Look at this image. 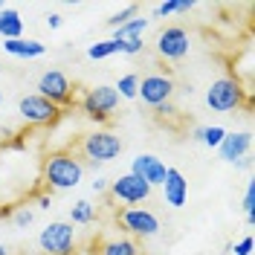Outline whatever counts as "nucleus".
I'll return each instance as SVG.
<instances>
[{
    "mask_svg": "<svg viewBox=\"0 0 255 255\" xmlns=\"http://www.w3.org/2000/svg\"><path fill=\"white\" fill-rule=\"evenodd\" d=\"M84 177V165L73 157L70 151H58V154H49L41 165V183L49 191H67L76 189Z\"/></svg>",
    "mask_w": 255,
    "mask_h": 255,
    "instance_id": "nucleus-1",
    "label": "nucleus"
},
{
    "mask_svg": "<svg viewBox=\"0 0 255 255\" xmlns=\"http://www.w3.org/2000/svg\"><path fill=\"white\" fill-rule=\"evenodd\" d=\"M73 157L79 159L81 165L87 162V165H102V162H111L122 154V139L111 133V130H93V133H87L84 139L79 142V148H73L70 151Z\"/></svg>",
    "mask_w": 255,
    "mask_h": 255,
    "instance_id": "nucleus-2",
    "label": "nucleus"
},
{
    "mask_svg": "<svg viewBox=\"0 0 255 255\" xmlns=\"http://www.w3.org/2000/svg\"><path fill=\"white\" fill-rule=\"evenodd\" d=\"M206 105L215 113H229V111H238V108L253 111V93L247 87H241L238 79L223 76V79L212 81V87L206 90Z\"/></svg>",
    "mask_w": 255,
    "mask_h": 255,
    "instance_id": "nucleus-3",
    "label": "nucleus"
},
{
    "mask_svg": "<svg viewBox=\"0 0 255 255\" xmlns=\"http://www.w3.org/2000/svg\"><path fill=\"white\" fill-rule=\"evenodd\" d=\"M38 96L41 99H47L52 102L55 108H70V105H76V87H73V81L64 76L61 70H47L41 79H38Z\"/></svg>",
    "mask_w": 255,
    "mask_h": 255,
    "instance_id": "nucleus-4",
    "label": "nucleus"
},
{
    "mask_svg": "<svg viewBox=\"0 0 255 255\" xmlns=\"http://www.w3.org/2000/svg\"><path fill=\"white\" fill-rule=\"evenodd\" d=\"M38 244H41L44 255H73L76 253V229L67 221H55L41 229Z\"/></svg>",
    "mask_w": 255,
    "mask_h": 255,
    "instance_id": "nucleus-5",
    "label": "nucleus"
},
{
    "mask_svg": "<svg viewBox=\"0 0 255 255\" xmlns=\"http://www.w3.org/2000/svg\"><path fill=\"white\" fill-rule=\"evenodd\" d=\"M116 223L125 229L128 235L133 238H154L159 232V218L148 209H139V206H125L119 209L116 215Z\"/></svg>",
    "mask_w": 255,
    "mask_h": 255,
    "instance_id": "nucleus-6",
    "label": "nucleus"
},
{
    "mask_svg": "<svg viewBox=\"0 0 255 255\" xmlns=\"http://www.w3.org/2000/svg\"><path fill=\"white\" fill-rule=\"evenodd\" d=\"M17 111H20V116H23L29 125H38V128H52V125L61 122V108H55L52 102L41 99L38 93L23 96V99L17 102Z\"/></svg>",
    "mask_w": 255,
    "mask_h": 255,
    "instance_id": "nucleus-7",
    "label": "nucleus"
},
{
    "mask_svg": "<svg viewBox=\"0 0 255 255\" xmlns=\"http://www.w3.org/2000/svg\"><path fill=\"white\" fill-rule=\"evenodd\" d=\"M119 105V93L113 90L111 84H99L93 90H87V96L81 99V111L87 113L93 122H108L111 113Z\"/></svg>",
    "mask_w": 255,
    "mask_h": 255,
    "instance_id": "nucleus-8",
    "label": "nucleus"
},
{
    "mask_svg": "<svg viewBox=\"0 0 255 255\" xmlns=\"http://www.w3.org/2000/svg\"><path fill=\"white\" fill-rule=\"evenodd\" d=\"M171 93H174V81H171L168 73L142 76L139 79V87H136V99H142L145 105H151V108H159V105L171 102Z\"/></svg>",
    "mask_w": 255,
    "mask_h": 255,
    "instance_id": "nucleus-9",
    "label": "nucleus"
},
{
    "mask_svg": "<svg viewBox=\"0 0 255 255\" xmlns=\"http://www.w3.org/2000/svg\"><path fill=\"white\" fill-rule=\"evenodd\" d=\"M151 186L139 180V177L133 174H122L119 180H113L108 194H111L113 200H119V203H125V206H136V203H145L148 197H151Z\"/></svg>",
    "mask_w": 255,
    "mask_h": 255,
    "instance_id": "nucleus-10",
    "label": "nucleus"
},
{
    "mask_svg": "<svg viewBox=\"0 0 255 255\" xmlns=\"http://www.w3.org/2000/svg\"><path fill=\"white\" fill-rule=\"evenodd\" d=\"M189 32L183 26H165V29L157 35V55L162 61H180L189 55Z\"/></svg>",
    "mask_w": 255,
    "mask_h": 255,
    "instance_id": "nucleus-11",
    "label": "nucleus"
},
{
    "mask_svg": "<svg viewBox=\"0 0 255 255\" xmlns=\"http://www.w3.org/2000/svg\"><path fill=\"white\" fill-rule=\"evenodd\" d=\"M128 174L145 180V183L154 189V186H162V177H165V162H162L159 157H154V154H139V157L130 159V171H128Z\"/></svg>",
    "mask_w": 255,
    "mask_h": 255,
    "instance_id": "nucleus-12",
    "label": "nucleus"
},
{
    "mask_svg": "<svg viewBox=\"0 0 255 255\" xmlns=\"http://www.w3.org/2000/svg\"><path fill=\"white\" fill-rule=\"evenodd\" d=\"M162 194H165V203L174 206V209H180L186 200H189V183H186V177L180 174L177 168H165V177H162Z\"/></svg>",
    "mask_w": 255,
    "mask_h": 255,
    "instance_id": "nucleus-13",
    "label": "nucleus"
},
{
    "mask_svg": "<svg viewBox=\"0 0 255 255\" xmlns=\"http://www.w3.org/2000/svg\"><path fill=\"white\" fill-rule=\"evenodd\" d=\"M250 148H253V133H250V130L226 133L223 142L218 145V151H221V157L226 159V162H241V159L250 154Z\"/></svg>",
    "mask_w": 255,
    "mask_h": 255,
    "instance_id": "nucleus-14",
    "label": "nucleus"
},
{
    "mask_svg": "<svg viewBox=\"0 0 255 255\" xmlns=\"http://www.w3.org/2000/svg\"><path fill=\"white\" fill-rule=\"evenodd\" d=\"M3 49L15 58H41L47 47L41 41H26V38H15V41H3Z\"/></svg>",
    "mask_w": 255,
    "mask_h": 255,
    "instance_id": "nucleus-15",
    "label": "nucleus"
},
{
    "mask_svg": "<svg viewBox=\"0 0 255 255\" xmlns=\"http://www.w3.org/2000/svg\"><path fill=\"white\" fill-rule=\"evenodd\" d=\"M0 35L3 41H15L23 35V20L17 15V9H0Z\"/></svg>",
    "mask_w": 255,
    "mask_h": 255,
    "instance_id": "nucleus-16",
    "label": "nucleus"
},
{
    "mask_svg": "<svg viewBox=\"0 0 255 255\" xmlns=\"http://www.w3.org/2000/svg\"><path fill=\"white\" fill-rule=\"evenodd\" d=\"M99 255H139V244L130 238H108L99 244Z\"/></svg>",
    "mask_w": 255,
    "mask_h": 255,
    "instance_id": "nucleus-17",
    "label": "nucleus"
},
{
    "mask_svg": "<svg viewBox=\"0 0 255 255\" xmlns=\"http://www.w3.org/2000/svg\"><path fill=\"white\" fill-rule=\"evenodd\" d=\"M148 29V20L145 17H130L128 23H122L119 29H113V41H128V38H142V32Z\"/></svg>",
    "mask_w": 255,
    "mask_h": 255,
    "instance_id": "nucleus-18",
    "label": "nucleus"
},
{
    "mask_svg": "<svg viewBox=\"0 0 255 255\" xmlns=\"http://www.w3.org/2000/svg\"><path fill=\"white\" fill-rule=\"evenodd\" d=\"M116 52H122V44H119V41H113V38H108V41H99V44H93V47L87 49V55H90L93 61L111 58V55H116Z\"/></svg>",
    "mask_w": 255,
    "mask_h": 255,
    "instance_id": "nucleus-19",
    "label": "nucleus"
},
{
    "mask_svg": "<svg viewBox=\"0 0 255 255\" xmlns=\"http://www.w3.org/2000/svg\"><path fill=\"white\" fill-rule=\"evenodd\" d=\"M93 218H96V206L90 200H79L70 209V221L73 223H93Z\"/></svg>",
    "mask_w": 255,
    "mask_h": 255,
    "instance_id": "nucleus-20",
    "label": "nucleus"
},
{
    "mask_svg": "<svg viewBox=\"0 0 255 255\" xmlns=\"http://www.w3.org/2000/svg\"><path fill=\"white\" fill-rule=\"evenodd\" d=\"M136 87H139V76L136 73H128V76L119 79V84L113 90L119 93V99H136Z\"/></svg>",
    "mask_w": 255,
    "mask_h": 255,
    "instance_id": "nucleus-21",
    "label": "nucleus"
},
{
    "mask_svg": "<svg viewBox=\"0 0 255 255\" xmlns=\"http://www.w3.org/2000/svg\"><path fill=\"white\" fill-rule=\"evenodd\" d=\"M229 130L221 125H209V128H200V142L209 145V148H218V145L223 142V136H226Z\"/></svg>",
    "mask_w": 255,
    "mask_h": 255,
    "instance_id": "nucleus-22",
    "label": "nucleus"
},
{
    "mask_svg": "<svg viewBox=\"0 0 255 255\" xmlns=\"http://www.w3.org/2000/svg\"><path fill=\"white\" fill-rule=\"evenodd\" d=\"M136 12H139V6H133V3H130V6H125V9H122V12H116V15L108 17V26L119 29V26H122V23H128L130 17H136Z\"/></svg>",
    "mask_w": 255,
    "mask_h": 255,
    "instance_id": "nucleus-23",
    "label": "nucleus"
},
{
    "mask_svg": "<svg viewBox=\"0 0 255 255\" xmlns=\"http://www.w3.org/2000/svg\"><path fill=\"white\" fill-rule=\"evenodd\" d=\"M244 215L247 223H255V186L247 183V194H244Z\"/></svg>",
    "mask_w": 255,
    "mask_h": 255,
    "instance_id": "nucleus-24",
    "label": "nucleus"
},
{
    "mask_svg": "<svg viewBox=\"0 0 255 255\" xmlns=\"http://www.w3.org/2000/svg\"><path fill=\"white\" fill-rule=\"evenodd\" d=\"M119 44H122V52H125V55H139V52H142V38H128V41H119Z\"/></svg>",
    "mask_w": 255,
    "mask_h": 255,
    "instance_id": "nucleus-25",
    "label": "nucleus"
},
{
    "mask_svg": "<svg viewBox=\"0 0 255 255\" xmlns=\"http://www.w3.org/2000/svg\"><path fill=\"white\" fill-rule=\"evenodd\" d=\"M253 235H247V238H241L238 244H235V255H253Z\"/></svg>",
    "mask_w": 255,
    "mask_h": 255,
    "instance_id": "nucleus-26",
    "label": "nucleus"
},
{
    "mask_svg": "<svg viewBox=\"0 0 255 255\" xmlns=\"http://www.w3.org/2000/svg\"><path fill=\"white\" fill-rule=\"evenodd\" d=\"M15 223H17V226H29V223H32V212H26V209L15 212Z\"/></svg>",
    "mask_w": 255,
    "mask_h": 255,
    "instance_id": "nucleus-27",
    "label": "nucleus"
},
{
    "mask_svg": "<svg viewBox=\"0 0 255 255\" xmlns=\"http://www.w3.org/2000/svg\"><path fill=\"white\" fill-rule=\"evenodd\" d=\"M111 189V180H105V177H96L93 180V191L96 194H102V191H108Z\"/></svg>",
    "mask_w": 255,
    "mask_h": 255,
    "instance_id": "nucleus-28",
    "label": "nucleus"
},
{
    "mask_svg": "<svg viewBox=\"0 0 255 255\" xmlns=\"http://www.w3.org/2000/svg\"><path fill=\"white\" fill-rule=\"evenodd\" d=\"M47 26H49V29H58V26H61V15H55V12L47 15Z\"/></svg>",
    "mask_w": 255,
    "mask_h": 255,
    "instance_id": "nucleus-29",
    "label": "nucleus"
},
{
    "mask_svg": "<svg viewBox=\"0 0 255 255\" xmlns=\"http://www.w3.org/2000/svg\"><path fill=\"white\" fill-rule=\"evenodd\" d=\"M38 203H41V209H49V206H52V197H49V194H41V197H38Z\"/></svg>",
    "mask_w": 255,
    "mask_h": 255,
    "instance_id": "nucleus-30",
    "label": "nucleus"
},
{
    "mask_svg": "<svg viewBox=\"0 0 255 255\" xmlns=\"http://www.w3.org/2000/svg\"><path fill=\"white\" fill-rule=\"evenodd\" d=\"M0 255H9V250H6V247H3V244H0Z\"/></svg>",
    "mask_w": 255,
    "mask_h": 255,
    "instance_id": "nucleus-31",
    "label": "nucleus"
},
{
    "mask_svg": "<svg viewBox=\"0 0 255 255\" xmlns=\"http://www.w3.org/2000/svg\"><path fill=\"white\" fill-rule=\"evenodd\" d=\"M0 102H3V93H0Z\"/></svg>",
    "mask_w": 255,
    "mask_h": 255,
    "instance_id": "nucleus-32",
    "label": "nucleus"
},
{
    "mask_svg": "<svg viewBox=\"0 0 255 255\" xmlns=\"http://www.w3.org/2000/svg\"><path fill=\"white\" fill-rule=\"evenodd\" d=\"M0 9H3V3H0Z\"/></svg>",
    "mask_w": 255,
    "mask_h": 255,
    "instance_id": "nucleus-33",
    "label": "nucleus"
}]
</instances>
